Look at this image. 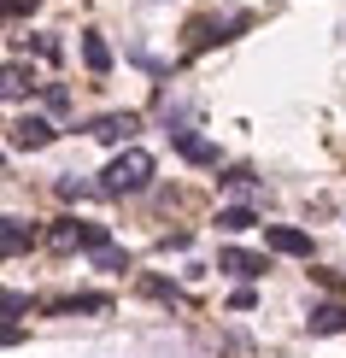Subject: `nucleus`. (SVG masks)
<instances>
[{
    "label": "nucleus",
    "mask_w": 346,
    "mask_h": 358,
    "mask_svg": "<svg viewBox=\"0 0 346 358\" xmlns=\"http://www.w3.org/2000/svg\"><path fill=\"white\" fill-rule=\"evenodd\" d=\"M153 182V153H141V147H129V153H117L106 176H100V194H141Z\"/></svg>",
    "instance_id": "1"
},
{
    "label": "nucleus",
    "mask_w": 346,
    "mask_h": 358,
    "mask_svg": "<svg viewBox=\"0 0 346 358\" xmlns=\"http://www.w3.org/2000/svg\"><path fill=\"white\" fill-rule=\"evenodd\" d=\"M48 241H53L59 252H100V247L112 241V235H106V223H88V217H59Z\"/></svg>",
    "instance_id": "2"
},
{
    "label": "nucleus",
    "mask_w": 346,
    "mask_h": 358,
    "mask_svg": "<svg viewBox=\"0 0 346 358\" xmlns=\"http://www.w3.org/2000/svg\"><path fill=\"white\" fill-rule=\"evenodd\" d=\"M264 247L282 252V259H311V235L294 229V223H270V229H264Z\"/></svg>",
    "instance_id": "3"
},
{
    "label": "nucleus",
    "mask_w": 346,
    "mask_h": 358,
    "mask_svg": "<svg viewBox=\"0 0 346 358\" xmlns=\"http://www.w3.org/2000/svg\"><path fill=\"white\" fill-rule=\"evenodd\" d=\"M217 264H223L229 276H240V282H252V276H264V271H270L259 252H247V247H223V252H217Z\"/></svg>",
    "instance_id": "4"
},
{
    "label": "nucleus",
    "mask_w": 346,
    "mask_h": 358,
    "mask_svg": "<svg viewBox=\"0 0 346 358\" xmlns=\"http://www.w3.org/2000/svg\"><path fill=\"white\" fill-rule=\"evenodd\" d=\"M59 136V129L48 124V117H18V124H12V147H48Z\"/></svg>",
    "instance_id": "5"
},
{
    "label": "nucleus",
    "mask_w": 346,
    "mask_h": 358,
    "mask_svg": "<svg viewBox=\"0 0 346 358\" xmlns=\"http://www.w3.org/2000/svg\"><path fill=\"white\" fill-rule=\"evenodd\" d=\"M171 141H176V153H182V159H194V165H217V147L200 141L194 129H171Z\"/></svg>",
    "instance_id": "6"
},
{
    "label": "nucleus",
    "mask_w": 346,
    "mask_h": 358,
    "mask_svg": "<svg viewBox=\"0 0 346 358\" xmlns=\"http://www.w3.org/2000/svg\"><path fill=\"white\" fill-rule=\"evenodd\" d=\"M346 329V306L329 300V306H311V335H340Z\"/></svg>",
    "instance_id": "7"
},
{
    "label": "nucleus",
    "mask_w": 346,
    "mask_h": 358,
    "mask_svg": "<svg viewBox=\"0 0 346 358\" xmlns=\"http://www.w3.org/2000/svg\"><path fill=\"white\" fill-rule=\"evenodd\" d=\"M82 65L94 71V77H106V71H112V48L100 36H82Z\"/></svg>",
    "instance_id": "8"
},
{
    "label": "nucleus",
    "mask_w": 346,
    "mask_h": 358,
    "mask_svg": "<svg viewBox=\"0 0 346 358\" xmlns=\"http://www.w3.org/2000/svg\"><path fill=\"white\" fill-rule=\"evenodd\" d=\"M88 136H94V141H124V136H135V117H129V112H124V117L112 112V117H100Z\"/></svg>",
    "instance_id": "9"
},
{
    "label": "nucleus",
    "mask_w": 346,
    "mask_h": 358,
    "mask_svg": "<svg viewBox=\"0 0 346 358\" xmlns=\"http://www.w3.org/2000/svg\"><path fill=\"white\" fill-rule=\"evenodd\" d=\"M53 311H112L106 294H65V300H53Z\"/></svg>",
    "instance_id": "10"
},
{
    "label": "nucleus",
    "mask_w": 346,
    "mask_h": 358,
    "mask_svg": "<svg viewBox=\"0 0 346 358\" xmlns=\"http://www.w3.org/2000/svg\"><path fill=\"white\" fill-rule=\"evenodd\" d=\"M29 241H36V235L24 229V217H6V223H0V247H6V252H24Z\"/></svg>",
    "instance_id": "11"
},
{
    "label": "nucleus",
    "mask_w": 346,
    "mask_h": 358,
    "mask_svg": "<svg viewBox=\"0 0 346 358\" xmlns=\"http://www.w3.org/2000/svg\"><path fill=\"white\" fill-rule=\"evenodd\" d=\"M252 223H259V217H252V206H223V212H217V229H229V235L252 229Z\"/></svg>",
    "instance_id": "12"
},
{
    "label": "nucleus",
    "mask_w": 346,
    "mask_h": 358,
    "mask_svg": "<svg viewBox=\"0 0 346 358\" xmlns=\"http://www.w3.org/2000/svg\"><path fill=\"white\" fill-rule=\"evenodd\" d=\"M94 264H100V271H129V252L106 241V247H100V252H94Z\"/></svg>",
    "instance_id": "13"
},
{
    "label": "nucleus",
    "mask_w": 346,
    "mask_h": 358,
    "mask_svg": "<svg viewBox=\"0 0 346 358\" xmlns=\"http://www.w3.org/2000/svg\"><path fill=\"white\" fill-rule=\"evenodd\" d=\"M29 6H36V0H6V12H12V18H24Z\"/></svg>",
    "instance_id": "14"
}]
</instances>
